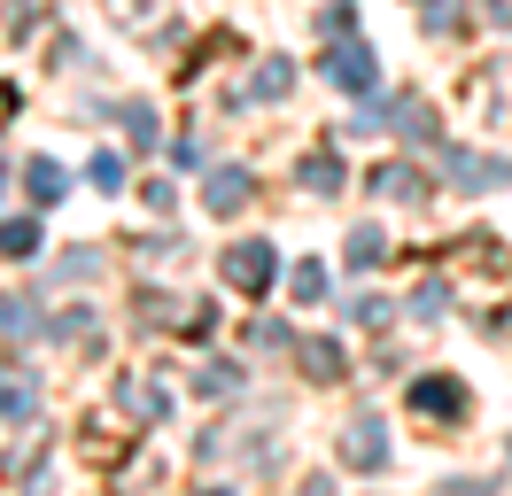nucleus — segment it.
Listing matches in <instances>:
<instances>
[{"instance_id": "4", "label": "nucleus", "mask_w": 512, "mask_h": 496, "mask_svg": "<svg viewBox=\"0 0 512 496\" xmlns=\"http://www.w3.org/2000/svg\"><path fill=\"white\" fill-rule=\"evenodd\" d=\"M0 256H32V225H0Z\"/></svg>"}, {"instance_id": "8", "label": "nucleus", "mask_w": 512, "mask_h": 496, "mask_svg": "<svg viewBox=\"0 0 512 496\" xmlns=\"http://www.w3.org/2000/svg\"><path fill=\"white\" fill-rule=\"evenodd\" d=\"M0 186H8V171H0Z\"/></svg>"}, {"instance_id": "7", "label": "nucleus", "mask_w": 512, "mask_h": 496, "mask_svg": "<svg viewBox=\"0 0 512 496\" xmlns=\"http://www.w3.org/2000/svg\"><path fill=\"white\" fill-rule=\"evenodd\" d=\"M0 117H8V93H0Z\"/></svg>"}, {"instance_id": "3", "label": "nucleus", "mask_w": 512, "mask_h": 496, "mask_svg": "<svg viewBox=\"0 0 512 496\" xmlns=\"http://www.w3.org/2000/svg\"><path fill=\"white\" fill-rule=\"evenodd\" d=\"M32 194H39V202H55V194H63V171H55V163H32Z\"/></svg>"}, {"instance_id": "1", "label": "nucleus", "mask_w": 512, "mask_h": 496, "mask_svg": "<svg viewBox=\"0 0 512 496\" xmlns=\"http://www.w3.org/2000/svg\"><path fill=\"white\" fill-rule=\"evenodd\" d=\"M225 272H233V287H256V295H264V287H272V248H264V241L233 248V256H225Z\"/></svg>"}, {"instance_id": "6", "label": "nucleus", "mask_w": 512, "mask_h": 496, "mask_svg": "<svg viewBox=\"0 0 512 496\" xmlns=\"http://www.w3.org/2000/svg\"><path fill=\"white\" fill-rule=\"evenodd\" d=\"M489 16H497V24H512V0H489Z\"/></svg>"}, {"instance_id": "2", "label": "nucleus", "mask_w": 512, "mask_h": 496, "mask_svg": "<svg viewBox=\"0 0 512 496\" xmlns=\"http://www.w3.org/2000/svg\"><path fill=\"white\" fill-rule=\"evenodd\" d=\"M241 194H249V179H241V171H218V179H210V210H241Z\"/></svg>"}, {"instance_id": "5", "label": "nucleus", "mask_w": 512, "mask_h": 496, "mask_svg": "<svg viewBox=\"0 0 512 496\" xmlns=\"http://www.w3.org/2000/svg\"><path fill=\"white\" fill-rule=\"evenodd\" d=\"M350 458H357V465H373V458H381V442H373V427H350Z\"/></svg>"}]
</instances>
